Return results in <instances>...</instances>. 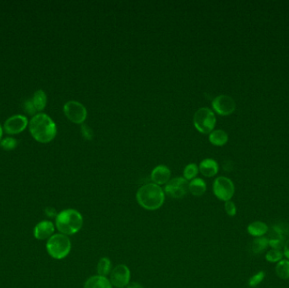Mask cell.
Listing matches in <instances>:
<instances>
[{"mask_svg":"<svg viewBox=\"0 0 289 288\" xmlns=\"http://www.w3.org/2000/svg\"><path fill=\"white\" fill-rule=\"evenodd\" d=\"M30 132L40 143H49L57 135V126L53 119L44 113L35 115L30 121Z\"/></svg>","mask_w":289,"mask_h":288,"instance_id":"1","label":"cell"},{"mask_svg":"<svg viewBox=\"0 0 289 288\" xmlns=\"http://www.w3.org/2000/svg\"><path fill=\"white\" fill-rule=\"evenodd\" d=\"M247 230L251 236L261 237L268 232V226L262 221H254L248 226Z\"/></svg>","mask_w":289,"mask_h":288,"instance_id":"17","label":"cell"},{"mask_svg":"<svg viewBox=\"0 0 289 288\" xmlns=\"http://www.w3.org/2000/svg\"><path fill=\"white\" fill-rule=\"evenodd\" d=\"M84 220L78 211L74 209L64 210L56 216V226L62 234L74 235L82 228Z\"/></svg>","mask_w":289,"mask_h":288,"instance_id":"3","label":"cell"},{"mask_svg":"<svg viewBox=\"0 0 289 288\" xmlns=\"http://www.w3.org/2000/svg\"><path fill=\"white\" fill-rule=\"evenodd\" d=\"M32 102L34 104L35 108L37 111H43L47 105V96L45 92L42 90H38L35 92L32 97Z\"/></svg>","mask_w":289,"mask_h":288,"instance_id":"20","label":"cell"},{"mask_svg":"<svg viewBox=\"0 0 289 288\" xmlns=\"http://www.w3.org/2000/svg\"><path fill=\"white\" fill-rule=\"evenodd\" d=\"M81 134H82L83 137L87 141H91L93 139V130H91V128L89 127L88 125H81Z\"/></svg>","mask_w":289,"mask_h":288,"instance_id":"29","label":"cell"},{"mask_svg":"<svg viewBox=\"0 0 289 288\" xmlns=\"http://www.w3.org/2000/svg\"><path fill=\"white\" fill-rule=\"evenodd\" d=\"M269 245L272 247V249L281 250V249L284 248V245H285L284 238L279 237H272L269 240Z\"/></svg>","mask_w":289,"mask_h":288,"instance_id":"27","label":"cell"},{"mask_svg":"<svg viewBox=\"0 0 289 288\" xmlns=\"http://www.w3.org/2000/svg\"><path fill=\"white\" fill-rule=\"evenodd\" d=\"M2 136H3V129H2L1 125H0V140L2 138Z\"/></svg>","mask_w":289,"mask_h":288,"instance_id":"35","label":"cell"},{"mask_svg":"<svg viewBox=\"0 0 289 288\" xmlns=\"http://www.w3.org/2000/svg\"><path fill=\"white\" fill-rule=\"evenodd\" d=\"M131 270L126 265L120 264L113 268L110 273L111 284L117 288H125L131 283Z\"/></svg>","mask_w":289,"mask_h":288,"instance_id":"9","label":"cell"},{"mask_svg":"<svg viewBox=\"0 0 289 288\" xmlns=\"http://www.w3.org/2000/svg\"><path fill=\"white\" fill-rule=\"evenodd\" d=\"M218 170V164L213 159H204L199 166V171L207 178L214 177L216 174H217Z\"/></svg>","mask_w":289,"mask_h":288,"instance_id":"14","label":"cell"},{"mask_svg":"<svg viewBox=\"0 0 289 288\" xmlns=\"http://www.w3.org/2000/svg\"><path fill=\"white\" fill-rule=\"evenodd\" d=\"M23 108H24L25 112L30 114V115H35V113H37V110L35 108L32 99L26 100V102H24V104H23Z\"/></svg>","mask_w":289,"mask_h":288,"instance_id":"28","label":"cell"},{"mask_svg":"<svg viewBox=\"0 0 289 288\" xmlns=\"http://www.w3.org/2000/svg\"><path fill=\"white\" fill-rule=\"evenodd\" d=\"M46 214L49 216V217H54V216H57V212L54 209V208H51V207H48L46 209Z\"/></svg>","mask_w":289,"mask_h":288,"instance_id":"31","label":"cell"},{"mask_svg":"<svg viewBox=\"0 0 289 288\" xmlns=\"http://www.w3.org/2000/svg\"><path fill=\"white\" fill-rule=\"evenodd\" d=\"M268 245H269V240L267 237H257L253 241L251 249L254 254H260L267 249Z\"/></svg>","mask_w":289,"mask_h":288,"instance_id":"21","label":"cell"},{"mask_svg":"<svg viewBox=\"0 0 289 288\" xmlns=\"http://www.w3.org/2000/svg\"><path fill=\"white\" fill-rule=\"evenodd\" d=\"M136 201L142 208L147 211H156L164 204V190L153 183L144 184L136 193Z\"/></svg>","mask_w":289,"mask_h":288,"instance_id":"2","label":"cell"},{"mask_svg":"<svg viewBox=\"0 0 289 288\" xmlns=\"http://www.w3.org/2000/svg\"><path fill=\"white\" fill-rule=\"evenodd\" d=\"M17 141L12 137L3 139V141L0 142V146L5 150H14L17 146Z\"/></svg>","mask_w":289,"mask_h":288,"instance_id":"25","label":"cell"},{"mask_svg":"<svg viewBox=\"0 0 289 288\" xmlns=\"http://www.w3.org/2000/svg\"><path fill=\"white\" fill-rule=\"evenodd\" d=\"M235 188L232 180L226 177L216 178L213 184V193L220 201H229L234 195Z\"/></svg>","mask_w":289,"mask_h":288,"instance_id":"6","label":"cell"},{"mask_svg":"<svg viewBox=\"0 0 289 288\" xmlns=\"http://www.w3.org/2000/svg\"><path fill=\"white\" fill-rule=\"evenodd\" d=\"M28 125V119L23 115H14L6 120L4 123V131L9 135H16L25 130Z\"/></svg>","mask_w":289,"mask_h":288,"instance_id":"11","label":"cell"},{"mask_svg":"<svg viewBox=\"0 0 289 288\" xmlns=\"http://www.w3.org/2000/svg\"><path fill=\"white\" fill-rule=\"evenodd\" d=\"M189 192V182L184 178L170 179L165 185V195L173 199L184 198Z\"/></svg>","mask_w":289,"mask_h":288,"instance_id":"8","label":"cell"},{"mask_svg":"<svg viewBox=\"0 0 289 288\" xmlns=\"http://www.w3.org/2000/svg\"><path fill=\"white\" fill-rule=\"evenodd\" d=\"M48 254L56 260H62L68 256L71 250V242L68 236L58 233L52 236L47 243Z\"/></svg>","mask_w":289,"mask_h":288,"instance_id":"4","label":"cell"},{"mask_svg":"<svg viewBox=\"0 0 289 288\" xmlns=\"http://www.w3.org/2000/svg\"><path fill=\"white\" fill-rule=\"evenodd\" d=\"M207 191V184L202 178H196L189 183V192L195 196H202Z\"/></svg>","mask_w":289,"mask_h":288,"instance_id":"16","label":"cell"},{"mask_svg":"<svg viewBox=\"0 0 289 288\" xmlns=\"http://www.w3.org/2000/svg\"><path fill=\"white\" fill-rule=\"evenodd\" d=\"M199 173V167L196 163H190L184 167V178L187 181H191L196 178Z\"/></svg>","mask_w":289,"mask_h":288,"instance_id":"23","label":"cell"},{"mask_svg":"<svg viewBox=\"0 0 289 288\" xmlns=\"http://www.w3.org/2000/svg\"><path fill=\"white\" fill-rule=\"evenodd\" d=\"M54 225L51 221L43 220L37 224L34 230V235L36 238L39 240H44L47 238H50L54 232Z\"/></svg>","mask_w":289,"mask_h":288,"instance_id":"13","label":"cell"},{"mask_svg":"<svg viewBox=\"0 0 289 288\" xmlns=\"http://www.w3.org/2000/svg\"><path fill=\"white\" fill-rule=\"evenodd\" d=\"M171 178V171L167 166L165 165H159L156 166L150 174V178L153 182V184L157 185H163L169 182Z\"/></svg>","mask_w":289,"mask_h":288,"instance_id":"12","label":"cell"},{"mask_svg":"<svg viewBox=\"0 0 289 288\" xmlns=\"http://www.w3.org/2000/svg\"><path fill=\"white\" fill-rule=\"evenodd\" d=\"M276 273L281 279H289V260H280L276 266Z\"/></svg>","mask_w":289,"mask_h":288,"instance_id":"22","label":"cell"},{"mask_svg":"<svg viewBox=\"0 0 289 288\" xmlns=\"http://www.w3.org/2000/svg\"><path fill=\"white\" fill-rule=\"evenodd\" d=\"M265 278V272L264 271H259L258 273L254 275L250 281H249V286L251 288H255L260 284Z\"/></svg>","mask_w":289,"mask_h":288,"instance_id":"26","label":"cell"},{"mask_svg":"<svg viewBox=\"0 0 289 288\" xmlns=\"http://www.w3.org/2000/svg\"><path fill=\"white\" fill-rule=\"evenodd\" d=\"M83 288H113L110 281L107 277L99 275L89 277L85 281Z\"/></svg>","mask_w":289,"mask_h":288,"instance_id":"15","label":"cell"},{"mask_svg":"<svg viewBox=\"0 0 289 288\" xmlns=\"http://www.w3.org/2000/svg\"><path fill=\"white\" fill-rule=\"evenodd\" d=\"M213 108L221 116H227L233 113L236 108V103L232 97L227 95H220L213 101Z\"/></svg>","mask_w":289,"mask_h":288,"instance_id":"10","label":"cell"},{"mask_svg":"<svg viewBox=\"0 0 289 288\" xmlns=\"http://www.w3.org/2000/svg\"><path fill=\"white\" fill-rule=\"evenodd\" d=\"M112 270L113 269H112V262H111L110 259L108 257L101 258L97 263V266H96L97 275L107 277V276L110 275Z\"/></svg>","mask_w":289,"mask_h":288,"instance_id":"19","label":"cell"},{"mask_svg":"<svg viewBox=\"0 0 289 288\" xmlns=\"http://www.w3.org/2000/svg\"><path fill=\"white\" fill-rule=\"evenodd\" d=\"M223 168L225 171H231L232 169V161H224L223 163Z\"/></svg>","mask_w":289,"mask_h":288,"instance_id":"32","label":"cell"},{"mask_svg":"<svg viewBox=\"0 0 289 288\" xmlns=\"http://www.w3.org/2000/svg\"><path fill=\"white\" fill-rule=\"evenodd\" d=\"M284 254L285 256H286L289 260V239L287 240L286 243H285V245H284Z\"/></svg>","mask_w":289,"mask_h":288,"instance_id":"34","label":"cell"},{"mask_svg":"<svg viewBox=\"0 0 289 288\" xmlns=\"http://www.w3.org/2000/svg\"><path fill=\"white\" fill-rule=\"evenodd\" d=\"M209 141L214 145L221 146L227 143L228 141V136L223 130H213L209 136Z\"/></svg>","mask_w":289,"mask_h":288,"instance_id":"18","label":"cell"},{"mask_svg":"<svg viewBox=\"0 0 289 288\" xmlns=\"http://www.w3.org/2000/svg\"><path fill=\"white\" fill-rule=\"evenodd\" d=\"M64 112L70 121L81 125L87 117V111L84 105L76 101H70L64 106Z\"/></svg>","mask_w":289,"mask_h":288,"instance_id":"7","label":"cell"},{"mask_svg":"<svg viewBox=\"0 0 289 288\" xmlns=\"http://www.w3.org/2000/svg\"><path fill=\"white\" fill-rule=\"evenodd\" d=\"M283 257H284V253L278 249H271L266 254V259L268 262L278 263L280 260H283Z\"/></svg>","mask_w":289,"mask_h":288,"instance_id":"24","label":"cell"},{"mask_svg":"<svg viewBox=\"0 0 289 288\" xmlns=\"http://www.w3.org/2000/svg\"><path fill=\"white\" fill-rule=\"evenodd\" d=\"M194 125L196 130L202 134H210L215 128V114L210 108H202L196 111L194 115Z\"/></svg>","mask_w":289,"mask_h":288,"instance_id":"5","label":"cell"},{"mask_svg":"<svg viewBox=\"0 0 289 288\" xmlns=\"http://www.w3.org/2000/svg\"><path fill=\"white\" fill-rule=\"evenodd\" d=\"M225 211L227 212V215L229 216H234L237 213V208H236L235 204L232 201H229L225 202Z\"/></svg>","mask_w":289,"mask_h":288,"instance_id":"30","label":"cell"},{"mask_svg":"<svg viewBox=\"0 0 289 288\" xmlns=\"http://www.w3.org/2000/svg\"><path fill=\"white\" fill-rule=\"evenodd\" d=\"M127 288H144V287L141 283L132 282V283H129Z\"/></svg>","mask_w":289,"mask_h":288,"instance_id":"33","label":"cell"}]
</instances>
